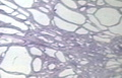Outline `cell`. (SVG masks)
Wrapping results in <instances>:
<instances>
[{"mask_svg": "<svg viewBox=\"0 0 122 78\" xmlns=\"http://www.w3.org/2000/svg\"><path fill=\"white\" fill-rule=\"evenodd\" d=\"M32 62L33 58L25 46L13 45L5 52L4 57L0 62V69L30 75L32 73Z\"/></svg>", "mask_w": 122, "mask_h": 78, "instance_id": "6da1fadb", "label": "cell"}, {"mask_svg": "<svg viewBox=\"0 0 122 78\" xmlns=\"http://www.w3.org/2000/svg\"><path fill=\"white\" fill-rule=\"evenodd\" d=\"M95 16L104 27H113L121 19V13L119 11L110 7H103V8L97 9L95 12Z\"/></svg>", "mask_w": 122, "mask_h": 78, "instance_id": "7a4b0ae2", "label": "cell"}, {"mask_svg": "<svg viewBox=\"0 0 122 78\" xmlns=\"http://www.w3.org/2000/svg\"><path fill=\"white\" fill-rule=\"evenodd\" d=\"M54 8H55V12L57 14V16L62 18L64 20H66V21H69L71 23H75L77 25L83 24L86 20V18L83 14H81V12H77V11L67 8L62 3H57Z\"/></svg>", "mask_w": 122, "mask_h": 78, "instance_id": "3957f363", "label": "cell"}, {"mask_svg": "<svg viewBox=\"0 0 122 78\" xmlns=\"http://www.w3.org/2000/svg\"><path fill=\"white\" fill-rule=\"evenodd\" d=\"M28 10L30 13H32L33 18L39 24L44 25V27H47V25L50 24V18L47 15V13H45L43 11L36 9V8H28Z\"/></svg>", "mask_w": 122, "mask_h": 78, "instance_id": "277c9868", "label": "cell"}, {"mask_svg": "<svg viewBox=\"0 0 122 78\" xmlns=\"http://www.w3.org/2000/svg\"><path fill=\"white\" fill-rule=\"evenodd\" d=\"M0 22H2V23H6V24H10V25H12V27L20 28V31H24V32H26L29 29V27L25 23L16 20L12 16H8V15L3 14V13H0Z\"/></svg>", "mask_w": 122, "mask_h": 78, "instance_id": "5b68a950", "label": "cell"}, {"mask_svg": "<svg viewBox=\"0 0 122 78\" xmlns=\"http://www.w3.org/2000/svg\"><path fill=\"white\" fill-rule=\"evenodd\" d=\"M54 23L57 28H59L60 29H63V31H66V32H73L77 29V24L71 23V22L64 20L58 16H54Z\"/></svg>", "mask_w": 122, "mask_h": 78, "instance_id": "8992f818", "label": "cell"}, {"mask_svg": "<svg viewBox=\"0 0 122 78\" xmlns=\"http://www.w3.org/2000/svg\"><path fill=\"white\" fill-rule=\"evenodd\" d=\"M26 75L20 73H13V72H8L3 69H0V77L2 78H25Z\"/></svg>", "mask_w": 122, "mask_h": 78, "instance_id": "52a82bcc", "label": "cell"}, {"mask_svg": "<svg viewBox=\"0 0 122 78\" xmlns=\"http://www.w3.org/2000/svg\"><path fill=\"white\" fill-rule=\"evenodd\" d=\"M0 33H3V35H17L20 37H24L25 35V32H21L20 29L10 28H0Z\"/></svg>", "mask_w": 122, "mask_h": 78, "instance_id": "ba28073f", "label": "cell"}, {"mask_svg": "<svg viewBox=\"0 0 122 78\" xmlns=\"http://www.w3.org/2000/svg\"><path fill=\"white\" fill-rule=\"evenodd\" d=\"M17 6L22 8H32L34 4V0H13Z\"/></svg>", "mask_w": 122, "mask_h": 78, "instance_id": "9c48e42d", "label": "cell"}, {"mask_svg": "<svg viewBox=\"0 0 122 78\" xmlns=\"http://www.w3.org/2000/svg\"><path fill=\"white\" fill-rule=\"evenodd\" d=\"M121 25H122V20L120 19L119 22L117 24L113 25V27H109V32H113V35H117V36H121L122 32H121Z\"/></svg>", "mask_w": 122, "mask_h": 78, "instance_id": "30bf717a", "label": "cell"}, {"mask_svg": "<svg viewBox=\"0 0 122 78\" xmlns=\"http://www.w3.org/2000/svg\"><path fill=\"white\" fill-rule=\"evenodd\" d=\"M89 19L91 22H93V23L96 25V27L100 29V31H106V27H104V25H102L100 22H99V20L96 18V16L93 15V14H89Z\"/></svg>", "mask_w": 122, "mask_h": 78, "instance_id": "8fae6325", "label": "cell"}, {"mask_svg": "<svg viewBox=\"0 0 122 78\" xmlns=\"http://www.w3.org/2000/svg\"><path fill=\"white\" fill-rule=\"evenodd\" d=\"M32 66H33V70L35 72H39L42 69V60L40 58H36L35 60L32 62Z\"/></svg>", "mask_w": 122, "mask_h": 78, "instance_id": "7c38bea8", "label": "cell"}, {"mask_svg": "<svg viewBox=\"0 0 122 78\" xmlns=\"http://www.w3.org/2000/svg\"><path fill=\"white\" fill-rule=\"evenodd\" d=\"M62 2V4L66 7H69V8H73L76 9L77 8V3L74 2V0H60Z\"/></svg>", "mask_w": 122, "mask_h": 78, "instance_id": "4fadbf2b", "label": "cell"}, {"mask_svg": "<svg viewBox=\"0 0 122 78\" xmlns=\"http://www.w3.org/2000/svg\"><path fill=\"white\" fill-rule=\"evenodd\" d=\"M104 2L113 7H122V2L119 0H104Z\"/></svg>", "mask_w": 122, "mask_h": 78, "instance_id": "5bb4252c", "label": "cell"}, {"mask_svg": "<svg viewBox=\"0 0 122 78\" xmlns=\"http://www.w3.org/2000/svg\"><path fill=\"white\" fill-rule=\"evenodd\" d=\"M83 27H85V28H86L87 31H91V32H100V29H99L97 27H94V25L91 24V23H86V22H85V23H83Z\"/></svg>", "mask_w": 122, "mask_h": 78, "instance_id": "9a60e30c", "label": "cell"}, {"mask_svg": "<svg viewBox=\"0 0 122 78\" xmlns=\"http://www.w3.org/2000/svg\"><path fill=\"white\" fill-rule=\"evenodd\" d=\"M0 2H2L4 5L8 6V7H10V8L14 9V10H16V9H17V7H18L16 4H15V3H13V2H10L9 0H0Z\"/></svg>", "mask_w": 122, "mask_h": 78, "instance_id": "2e32d148", "label": "cell"}, {"mask_svg": "<svg viewBox=\"0 0 122 78\" xmlns=\"http://www.w3.org/2000/svg\"><path fill=\"white\" fill-rule=\"evenodd\" d=\"M74 71H73V69H65V70H63L62 72H60L58 74V76L59 77H67L68 75H71V74H73Z\"/></svg>", "mask_w": 122, "mask_h": 78, "instance_id": "e0dca14e", "label": "cell"}, {"mask_svg": "<svg viewBox=\"0 0 122 78\" xmlns=\"http://www.w3.org/2000/svg\"><path fill=\"white\" fill-rule=\"evenodd\" d=\"M93 39L98 41V42H102V43H110L111 42V39L110 38H103V37H100V36H94Z\"/></svg>", "mask_w": 122, "mask_h": 78, "instance_id": "ac0fdd59", "label": "cell"}, {"mask_svg": "<svg viewBox=\"0 0 122 78\" xmlns=\"http://www.w3.org/2000/svg\"><path fill=\"white\" fill-rule=\"evenodd\" d=\"M55 55H56L57 59H58L60 62H62V63H65L66 62V59H65V57H64V54L61 51H56Z\"/></svg>", "mask_w": 122, "mask_h": 78, "instance_id": "d6986e66", "label": "cell"}, {"mask_svg": "<svg viewBox=\"0 0 122 78\" xmlns=\"http://www.w3.org/2000/svg\"><path fill=\"white\" fill-rule=\"evenodd\" d=\"M30 53L32 54V55H35V56H42V51L40 49H38V48L36 47H32L30 49Z\"/></svg>", "mask_w": 122, "mask_h": 78, "instance_id": "ffe728a7", "label": "cell"}, {"mask_svg": "<svg viewBox=\"0 0 122 78\" xmlns=\"http://www.w3.org/2000/svg\"><path fill=\"white\" fill-rule=\"evenodd\" d=\"M0 10H3L4 12H6L7 14H11L14 11V9H12V8H10V7H8V6H6V5H4V4H0Z\"/></svg>", "mask_w": 122, "mask_h": 78, "instance_id": "44dd1931", "label": "cell"}, {"mask_svg": "<svg viewBox=\"0 0 122 78\" xmlns=\"http://www.w3.org/2000/svg\"><path fill=\"white\" fill-rule=\"evenodd\" d=\"M45 52H46V54H48L50 57H54V55L56 53V50L55 49H50V48H45Z\"/></svg>", "mask_w": 122, "mask_h": 78, "instance_id": "7402d4cb", "label": "cell"}, {"mask_svg": "<svg viewBox=\"0 0 122 78\" xmlns=\"http://www.w3.org/2000/svg\"><path fill=\"white\" fill-rule=\"evenodd\" d=\"M76 33H77V35H87V33H89V31H87L86 28H77L76 29Z\"/></svg>", "mask_w": 122, "mask_h": 78, "instance_id": "603a6c76", "label": "cell"}, {"mask_svg": "<svg viewBox=\"0 0 122 78\" xmlns=\"http://www.w3.org/2000/svg\"><path fill=\"white\" fill-rule=\"evenodd\" d=\"M16 10H17L20 13H21V14H24V15H25L26 17L30 16V12H29V11H25L24 8H22V7H20V6H18Z\"/></svg>", "mask_w": 122, "mask_h": 78, "instance_id": "cb8c5ba5", "label": "cell"}, {"mask_svg": "<svg viewBox=\"0 0 122 78\" xmlns=\"http://www.w3.org/2000/svg\"><path fill=\"white\" fill-rule=\"evenodd\" d=\"M120 65V63L119 62H115V61H109L108 63H107V67H110V66H113V67H117V66H119Z\"/></svg>", "mask_w": 122, "mask_h": 78, "instance_id": "d4e9b609", "label": "cell"}, {"mask_svg": "<svg viewBox=\"0 0 122 78\" xmlns=\"http://www.w3.org/2000/svg\"><path fill=\"white\" fill-rule=\"evenodd\" d=\"M7 49H8V47H6V46H0V56H1L3 53H5L7 51Z\"/></svg>", "mask_w": 122, "mask_h": 78, "instance_id": "484cf974", "label": "cell"}, {"mask_svg": "<svg viewBox=\"0 0 122 78\" xmlns=\"http://www.w3.org/2000/svg\"><path fill=\"white\" fill-rule=\"evenodd\" d=\"M97 11V8H95V7H91V8H89V9H86V12H87V14H93V13H95Z\"/></svg>", "mask_w": 122, "mask_h": 78, "instance_id": "4316f807", "label": "cell"}, {"mask_svg": "<svg viewBox=\"0 0 122 78\" xmlns=\"http://www.w3.org/2000/svg\"><path fill=\"white\" fill-rule=\"evenodd\" d=\"M15 16H16L17 18H20V19H26V16H25V15H24V14L20 13V12H18V13H17Z\"/></svg>", "mask_w": 122, "mask_h": 78, "instance_id": "83f0119b", "label": "cell"}, {"mask_svg": "<svg viewBox=\"0 0 122 78\" xmlns=\"http://www.w3.org/2000/svg\"><path fill=\"white\" fill-rule=\"evenodd\" d=\"M96 1H97V5H104L105 4L104 0H96Z\"/></svg>", "mask_w": 122, "mask_h": 78, "instance_id": "f1b7e54d", "label": "cell"}, {"mask_svg": "<svg viewBox=\"0 0 122 78\" xmlns=\"http://www.w3.org/2000/svg\"><path fill=\"white\" fill-rule=\"evenodd\" d=\"M105 35L110 36V37H114V36H115V35H113V33H111V32H108V31H105V32H104V36H105Z\"/></svg>", "mask_w": 122, "mask_h": 78, "instance_id": "f546056e", "label": "cell"}, {"mask_svg": "<svg viewBox=\"0 0 122 78\" xmlns=\"http://www.w3.org/2000/svg\"><path fill=\"white\" fill-rule=\"evenodd\" d=\"M39 10L43 11V12H45V13H47V12H48V9H46L45 7H39Z\"/></svg>", "mask_w": 122, "mask_h": 78, "instance_id": "4dcf8cb0", "label": "cell"}, {"mask_svg": "<svg viewBox=\"0 0 122 78\" xmlns=\"http://www.w3.org/2000/svg\"><path fill=\"white\" fill-rule=\"evenodd\" d=\"M86 1H85V0H78V4L79 5H85L86 4Z\"/></svg>", "mask_w": 122, "mask_h": 78, "instance_id": "1f68e13d", "label": "cell"}, {"mask_svg": "<svg viewBox=\"0 0 122 78\" xmlns=\"http://www.w3.org/2000/svg\"><path fill=\"white\" fill-rule=\"evenodd\" d=\"M48 68H49V69H51V70H52V69H54V68H55V64H50V65L48 66Z\"/></svg>", "mask_w": 122, "mask_h": 78, "instance_id": "d6a6232c", "label": "cell"}, {"mask_svg": "<svg viewBox=\"0 0 122 78\" xmlns=\"http://www.w3.org/2000/svg\"><path fill=\"white\" fill-rule=\"evenodd\" d=\"M39 38H40V39H42V40H43V41H45V42H47V43H48V42H49V41H48V40H47V39H45V38H43V37H41V36H40V37H39Z\"/></svg>", "mask_w": 122, "mask_h": 78, "instance_id": "836d02e7", "label": "cell"}, {"mask_svg": "<svg viewBox=\"0 0 122 78\" xmlns=\"http://www.w3.org/2000/svg\"><path fill=\"white\" fill-rule=\"evenodd\" d=\"M87 4H89V6H92V7H94V6H95V4H94L93 2H89Z\"/></svg>", "mask_w": 122, "mask_h": 78, "instance_id": "e575fe53", "label": "cell"}, {"mask_svg": "<svg viewBox=\"0 0 122 78\" xmlns=\"http://www.w3.org/2000/svg\"><path fill=\"white\" fill-rule=\"evenodd\" d=\"M108 57H109V58H113V57H116V56H115V55H111V54H110V55H108Z\"/></svg>", "mask_w": 122, "mask_h": 78, "instance_id": "d590c367", "label": "cell"}, {"mask_svg": "<svg viewBox=\"0 0 122 78\" xmlns=\"http://www.w3.org/2000/svg\"><path fill=\"white\" fill-rule=\"evenodd\" d=\"M55 39L58 40V41H61V38H59V37H55Z\"/></svg>", "mask_w": 122, "mask_h": 78, "instance_id": "8d00e7d4", "label": "cell"}, {"mask_svg": "<svg viewBox=\"0 0 122 78\" xmlns=\"http://www.w3.org/2000/svg\"><path fill=\"white\" fill-rule=\"evenodd\" d=\"M86 63H87L86 61H82V62H81V64H86Z\"/></svg>", "mask_w": 122, "mask_h": 78, "instance_id": "74e56055", "label": "cell"}, {"mask_svg": "<svg viewBox=\"0 0 122 78\" xmlns=\"http://www.w3.org/2000/svg\"><path fill=\"white\" fill-rule=\"evenodd\" d=\"M91 1H96V0H91Z\"/></svg>", "mask_w": 122, "mask_h": 78, "instance_id": "f35d334b", "label": "cell"}, {"mask_svg": "<svg viewBox=\"0 0 122 78\" xmlns=\"http://www.w3.org/2000/svg\"><path fill=\"white\" fill-rule=\"evenodd\" d=\"M119 1H121V0H119Z\"/></svg>", "mask_w": 122, "mask_h": 78, "instance_id": "ab89813d", "label": "cell"}]
</instances>
